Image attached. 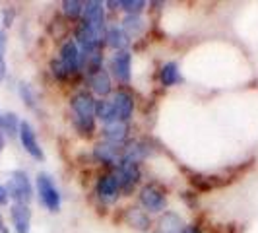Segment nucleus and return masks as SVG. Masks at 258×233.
<instances>
[{"label": "nucleus", "mask_w": 258, "mask_h": 233, "mask_svg": "<svg viewBox=\"0 0 258 233\" xmlns=\"http://www.w3.org/2000/svg\"><path fill=\"white\" fill-rule=\"evenodd\" d=\"M144 20L140 16H134V14H126V18L122 20V29H124V33L128 35V37H138V35H142L144 31Z\"/></svg>", "instance_id": "19"}, {"label": "nucleus", "mask_w": 258, "mask_h": 233, "mask_svg": "<svg viewBox=\"0 0 258 233\" xmlns=\"http://www.w3.org/2000/svg\"><path fill=\"white\" fill-rule=\"evenodd\" d=\"M10 220L16 233L31 231V210L27 204H12L10 208Z\"/></svg>", "instance_id": "11"}, {"label": "nucleus", "mask_w": 258, "mask_h": 233, "mask_svg": "<svg viewBox=\"0 0 258 233\" xmlns=\"http://www.w3.org/2000/svg\"><path fill=\"white\" fill-rule=\"evenodd\" d=\"M2 150H4V134L0 132V152H2Z\"/></svg>", "instance_id": "31"}, {"label": "nucleus", "mask_w": 258, "mask_h": 233, "mask_svg": "<svg viewBox=\"0 0 258 233\" xmlns=\"http://www.w3.org/2000/svg\"><path fill=\"white\" fill-rule=\"evenodd\" d=\"M62 12H64L66 18L76 20L84 14V2H80V0H64L62 2Z\"/></svg>", "instance_id": "23"}, {"label": "nucleus", "mask_w": 258, "mask_h": 233, "mask_svg": "<svg viewBox=\"0 0 258 233\" xmlns=\"http://www.w3.org/2000/svg\"><path fill=\"white\" fill-rule=\"evenodd\" d=\"M20 97L24 99V103H26L27 107L35 109V105H37V95H35V91H33V88H31L29 84H20Z\"/></svg>", "instance_id": "24"}, {"label": "nucleus", "mask_w": 258, "mask_h": 233, "mask_svg": "<svg viewBox=\"0 0 258 233\" xmlns=\"http://www.w3.org/2000/svg\"><path fill=\"white\" fill-rule=\"evenodd\" d=\"M95 116H97L103 125L115 123L116 115H115V109H113L111 99H97V101H95Z\"/></svg>", "instance_id": "17"}, {"label": "nucleus", "mask_w": 258, "mask_h": 233, "mask_svg": "<svg viewBox=\"0 0 258 233\" xmlns=\"http://www.w3.org/2000/svg\"><path fill=\"white\" fill-rule=\"evenodd\" d=\"M128 221H130V225H132V227H136V229H140V231L150 229V218L144 214L142 210H138V208H130Z\"/></svg>", "instance_id": "22"}, {"label": "nucleus", "mask_w": 258, "mask_h": 233, "mask_svg": "<svg viewBox=\"0 0 258 233\" xmlns=\"http://www.w3.org/2000/svg\"><path fill=\"white\" fill-rule=\"evenodd\" d=\"M118 6L128 14H134V16H140L144 8H146V2L144 0H120Z\"/></svg>", "instance_id": "25"}, {"label": "nucleus", "mask_w": 258, "mask_h": 233, "mask_svg": "<svg viewBox=\"0 0 258 233\" xmlns=\"http://www.w3.org/2000/svg\"><path fill=\"white\" fill-rule=\"evenodd\" d=\"M184 227H186L184 221L175 212H165V216L161 218V229L165 233H182Z\"/></svg>", "instance_id": "18"}, {"label": "nucleus", "mask_w": 258, "mask_h": 233, "mask_svg": "<svg viewBox=\"0 0 258 233\" xmlns=\"http://www.w3.org/2000/svg\"><path fill=\"white\" fill-rule=\"evenodd\" d=\"M6 191H8V198L14 200V204H29L33 198L31 181H29L26 171H22V169H16L10 173Z\"/></svg>", "instance_id": "2"}, {"label": "nucleus", "mask_w": 258, "mask_h": 233, "mask_svg": "<svg viewBox=\"0 0 258 233\" xmlns=\"http://www.w3.org/2000/svg\"><path fill=\"white\" fill-rule=\"evenodd\" d=\"M35 185H37L41 204L49 212H58L60 210V193H58V189H56L51 175L49 173H39L37 179H35Z\"/></svg>", "instance_id": "3"}, {"label": "nucleus", "mask_w": 258, "mask_h": 233, "mask_svg": "<svg viewBox=\"0 0 258 233\" xmlns=\"http://www.w3.org/2000/svg\"><path fill=\"white\" fill-rule=\"evenodd\" d=\"M20 119L16 113H0V132H6L10 136H16L20 132Z\"/></svg>", "instance_id": "21"}, {"label": "nucleus", "mask_w": 258, "mask_h": 233, "mask_svg": "<svg viewBox=\"0 0 258 233\" xmlns=\"http://www.w3.org/2000/svg\"><path fill=\"white\" fill-rule=\"evenodd\" d=\"M51 70H52V76L56 78V80H66V78L70 76V74L66 72V68L62 66V63H60V61H52Z\"/></svg>", "instance_id": "26"}, {"label": "nucleus", "mask_w": 258, "mask_h": 233, "mask_svg": "<svg viewBox=\"0 0 258 233\" xmlns=\"http://www.w3.org/2000/svg\"><path fill=\"white\" fill-rule=\"evenodd\" d=\"M6 76V61H0V82Z\"/></svg>", "instance_id": "29"}, {"label": "nucleus", "mask_w": 258, "mask_h": 233, "mask_svg": "<svg viewBox=\"0 0 258 233\" xmlns=\"http://www.w3.org/2000/svg\"><path fill=\"white\" fill-rule=\"evenodd\" d=\"M105 41H107V45H109L111 49H115V51L118 52V51H126V47H128V43H130V37L124 33L122 27L113 26L105 31Z\"/></svg>", "instance_id": "16"}, {"label": "nucleus", "mask_w": 258, "mask_h": 233, "mask_svg": "<svg viewBox=\"0 0 258 233\" xmlns=\"http://www.w3.org/2000/svg\"><path fill=\"white\" fill-rule=\"evenodd\" d=\"M0 233H6V227H4V223H2V218H0Z\"/></svg>", "instance_id": "32"}, {"label": "nucleus", "mask_w": 258, "mask_h": 233, "mask_svg": "<svg viewBox=\"0 0 258 233\" xmlns=\"http://www.w3.org/2000/svg\"><path fill=\"white\" fill-rule=\"evenodd\" d=\"M62 66L66 68V72L72 76V74H76L78 70L82 68V51H80V47H78L76 41H66L64 45L60 47V59H58Z\"/></svg>", "instance_id": "9"}, {"label": "nucleus", "mask_w": 258, "mask_h": 233, "mask_svg": "<svg viewBox=\"0 0 258 233\" xmlns=\"http://www.w3.org/2000/svg\"><path fill=\"white\" fill-rule=\"evenodd\" d=\"M84 20L82 24L88 26L90 29L97 31V33H103L105 35V6L103 2H97V0H90V2H84Z\"/></svg>", "instance_id": "5"}, {"label": "nucleus", "mask_w": 258, "mask_h": 233, "mask_svg": "<svg viewBox=\"0 0 258 233\" xmlns=\"http://www.w3.org/2000/svg\"><path fill=\"white\" fill-rule=\"evenodd\" d=\"M140 202L148 212H163L167 198L157 185H146L140 191Z\"/></svg>", "instance_id": "8"}, {"label": "nucleus", "mask_w": 258, "mask_h": 233, "mask_svg": "<svg viewBox=\"0 0 258 233\" xmlns=\"http://www.w3.org/2000/svg\"><path fill=\"white\" fill-rule=\"evenodd\" d=\"M6 202H8V191H6V187L0 183V206L6 204Z\"/></svg>", "instance_id": "28"}, {"label": "nucleus", "mask_w": 258, "mask_h": 233, "mask_svg": "<svg viewBox=\"0 0 258 233\" xmlns=\"http://www.w3.org/2000/svg\"><path fill=\"white\" fill-rule=\"evenodd\" d=\"M18 136H20V142L24 146V150H26L33 159H37V161H43V159H45L43 148H41V144H39V140H37V134H35L33 127H31L27 121H22V123H20V132H18Z\"/></svg>", "instance_id": "6"}, {"label": "nucleus", "mask_w": 258, "mask_h": 233, "mask_svg": "<svg viewBox=\"0 0 258 233\" xmlns=\"http://www.w3.org/2000/svg\"><path fill=\"white\" fill-rule=\"evenodd\" d=\"M111 103H113V109H115L116 121H120V123L130 121V116L134 113V97L130 95L128 91L124 90L115 91Z\"/></svg>", "instance_id": "10"}, {"label": "nucleus", "mask_w": 258, "mask_h": 233, "mask_svg": "<svg viewBox=\"0 0 258 233\" xmlns=\"http://www.w3.org/2000/svg\"><path fill=\"white\" fill-rule=\"evenodd\" d=\"M159 78H161V84L163 86H175L179 80H181V74H179V65L177 63H165L161 66V72H159Z\"/></svg>", "instance_id": "20"}, {"label": "nucleus", "mask_w": 258, "mask_h": 233, "mask_svg": "<svg viewBox=\"0 0 258 233\" xmlns=\"http://www.w3.org/2000/svg\"><path fill=\"white\" fill-rule=\"evenodd\" d=\"M115 179L118 183V189L120 191H130L136 183L140 181L142 177V171H140V163L136 161H130V159H120L118 165L115 167Z\"/></svg>", "instance_id": "4"}, {"label": "nucleus", "mask_w": 258, "mask_h": 233, "mask_svg": "<svg viewBox=\"0 0 258 233\" xmlns=\"http://www.w3.org/2000/svg\"><path fill=\"white\" fill-rule=\"evenodd\" d=\"M118 193H120V189H118V183H116L115 175L99 177V181H97V194H99V198L103 202H115L116 198H118Z\"/></svg>", "instance_id": "14"}, {"label": "nucleus", "mask_w": 258, "mask_h": 233, "mask_svg": "<svg viewBox=\"0 0 258 233\" xmlns=\"http://www.w3.org/2000/svg\"><path fill=\"white\" fill-rule=\"evenodd\" d=\"M93 155H95V159L97 161H101L105 165H118V161L122 159V152H120V148L115 146V144H109V142H101L97 144L95 148H93Z\"/></svg>", "instance_id": "12"}, {"label": "nucleus", "mask_w": 258, "mask_h": 233, "mask_svg": "<svg viewBox=\"0 0 258 233\" xmlns=\"http://www.w3.org/2000/svg\"><path fill=\"white\" fill-rule=\"evenodd\" d=\"M182 233H198V227H196V225H186V227L182 229Z\"/></svg>", "instance_id": "30"}, {"label": "nucleus", "mask_w": 258, "mask_h": 233, "mask_svg": "<svg viewBox=\"0 0 258 233\" xmlns=\"http://www.w3.org/2000/svg\"><path fill=\"white\" fill-rule=\"evenodd\" d=\"M4 52H6V33L0 29V61H4Z\"/></svg>", "instance_id": "27"}, {"label": "nucleus", "mask_w": 258, "mask_h": 233, "mask_svg": "<svg viewBox=\"0 0 258 233\" xmlns=\"http://www.w3.org/2000/svg\"><path fill=\"white\" fill-rule=\"evenodd\" d=\"M70 107L74 111L76 129L84 136H90L95 130V99H93V95L88 91H78L70 99Z\"/></svg>", "instance_id": "1"}, {"label": "nucleus", "mask_w": 258, "mask_h": 233, "mask_svg": "<svg viewBox=\"0 0 258 233\" xmlns=\"http://www.w3.org/2000/svg\"><path fill=\"white\" fill-rule=\"evenodd\" d=\"M90 88L93 93H97V95H101V99H105V95H109L111 90H113V86H111V74L105 70L103 66L99 68V70H93L90 72Z\"/></svg>", "instance_id": "13"}, {"label": "nucleus", "mask_w": 258, "mask_h": 233, "mask_svg": "<svg viewBox=\"0 0 258 233\" xmlns=\"http://www.w3.org/2000/svg\"><path fill=\"white\" fill-rule=\"evenodd\" d=\"M111 74L116 82L120 84H128L130 74H132V54L128 51H118L111 56Z\"/></svg>", "instance_id": "7"}, {"label": "nucleus", "mask_w": 258, "mask_h": 233, "mask_svg": "<svg viewBox=\"0 0 258 233\" xmlns=\"http://www.w3.org/2000/svg\"><path fill=\"white\" fill-rule=\"evenodd\" d=\"M103 138H105V142L120 146V144L128 138V127H126V123L115 121V123H111V125H105Z\"/></svg>", "instance_id": "15"}]
</instances>
